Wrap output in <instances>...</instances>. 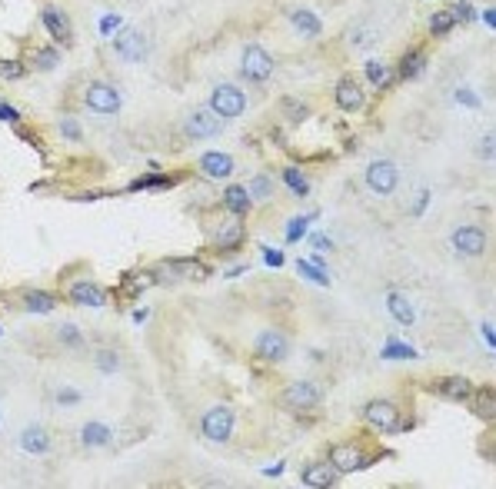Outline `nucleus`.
Instances as JSON below:
<instances>
[{
	"mask_svg": "<svg viewBox=\"0 0 496 489\" xmlns=\"http://www.w3.org/2000/svg\"><path fill=\"white\" fill-rule=\"evenodd\" d=\"M24 310H30V313H51V310H57V296L47 293V289H30V293H24Z\"/></svg>",
	"mask_w": 496,
	"mask_h": 489,
	"instance_id": "b1692460",
	"label": "nucleus"
},
{
	"mask_svg": "<svg viewBox=\"0 0 496 489\" xmlns=\"http://www.w3.org/2000/svg\"><path fill=\"white\" fill-rule=\"evenodd\" d=\"M233 426H237V419L230 413L227 406H210L200 419V433H204L210 443H227L233 436Z\"/></svg>",
	"mask_w": 496,
	"mask_h": 489,
	"instance_id": "20e7f679",
	"label": "nucleus"
},
{
	"mask_svg": "<svg viewBox=\"0 0 496 489\" xmlns=\"http://www.w3.org/2000/svg\"><path fill=\"white\" fill-rule=\"evenodd\" d=\"M423 67H426V53L423 51H410L403 60H400V77L403 80H413V77L423 74Z\"/></svg>",
	"mask_w": 496,
	"mask_h": 489,
	"instance_id": "a878e982",
	"label": "nucleus"
},
{
	"mask_svg": "<svg viewBox=\"0 0 496 489\" xmlns=\"http://www.w3.org/2000/svg\"><path fill=\"white\" fill-rule=\"evenodd\" d=\"M223 207L233 216H247L250 214V190L247 187H227L223 190Z\"/></svg>",
	"mask_w": 496,
	"mask_h": 489,
	"instance_id": "4be33fe9",
	"label": "nucleus"
},
{
	"mask_svg": "<svg viewBox=\"0 0 496 489\" xmlns=\"http://www.w3.org/2000/svg\"><path fill=\"white\" fill-rule=\"evenodd\" d=\"M383 360H417V350L407 346V343L390 339V343H386V350H383Z\"/></svg>",
	"mask_w": 496,
	"mask_h": 489,
	"instance_id": "c85d7f7f",
	"label": "nucleus"
},
{
	"mask_svg": "<svg viewBox=\"0 0 496 489\" xmlns=\"http://www.w3.org/2000/svg\"><path fill=\"white\" fill-rule=\"evenodd\" d=\"M386 310H390V316H393L400 326H413V323H417V313H413L410 300L403 296V293H396V289L386 293Z\"/></svg>",
	"mask_w": 496,
	"mask_h": 489,
	"instance_id": "f3484780",
	"label": "nucleus"
},
{
	"mask_svg": "<svg viewBox=\"0 0 496 489\" xmlns=\"http://www.w3.org/2000/svg\"><path fill=\"white\" fill-rule=\"evenodd\" d=\"M70 300L80 303V306H103L107 303V293H103L97 283H87V280H80L70 287Z\"/></svg>",
	"mask_w": 496,
	"mask_h": 489,
	"instance_id": "a211bd4d",
	"label": "nucleus"
},
{
	"mask_svg": "<svg viewBox=\"0 0 496 489\" xmlns=\"http://www.w3.org/2000/svg\"><path fill=\"white\" fill-rule=\"evenodd\" d=\"M60 130H64L67 140H80V126H77L74 120H64V124H60Z\"/></svg>",
	"mask_w": 496,
	"mask_h": 489,
	"instance_id": "37998d69",
	"label": "nucleus"
},
{
	"mask_svg": "<svg viewBox=\"0 0 496 489\" xmlns=\"http://www.w3.org/2000/svg\"><path fill=\"white\" fill-rule=\"evenodd\" d=\"M183 130H187V137L210 140V137H220V133H223V120H220L210 107H200V110H193L190 117L183 120Z\"/></svg>",
	"mask_w": 496,
	"mask_h": 489,
	"instance_id": "423d86ee",
	"label": "nucleus"
},
{
	"mask_svg": "<svg viewBox=\"0 0 496 489\" xmlns=\"http://www.w3.org/2000/svg\"><path fill=\"white\" fill-rule=\"evenodd\" d=\"M283 180H287V187L293 190V193H296V197H306V193H310V183H306V176L300 174V170H287V174H283Z\"/></svg>",
	"mask_w": 496,
	"mask_h": 489,
	"instance_id": "7c9ffc66",
	"label": "nucleus"
},
{
	"mask_svg": "<svg viewBox=\"0 0 496 489\" xmlns=\"http://www.w3.org/2000/svg\"><path fill=\"white\" fill-rule=\"evenodd\" d=\"M117 27H120V17H117V13H107V17H100V34H103V37H110Z\"/></svg>",
	"mask_w": 496,
	"mask_h": 489,
	"instance_id": "ea45409f",
	"label": "nucleus"
},
{
	"mask_svg": "<svg viewBox=\"0 0 496 489\" xmlns=\"http://www.w3.org/2000/svg\"><path fill=\"white\" fill-rule=\"evenodd\" d=\"M313 240V247H317V250H330V240L323 237V233H317V237H310Z\"/></svg>",
	"mask_w": 496,
	"mask_h": 489,
	"instance_id": "09e8293b",
	"label": "nucleus"
},
{
	"mask_svg": "<svg viewBox=\"0 0 496 489\" xmlns=\"http://www.w3.org/2000/svg\"><path fill=\"white\" fill-rule=\"evenodd\" d=\"M40 20L47 27V34H51L60 47H70L74 44V30H70V20H67V13L60 7H47V11L40 13Z\"/></svg>",
	"mask_w": 496,
	"mask_h": 489,
	"instance_id": "f8f14e48",
	"label": "nucleus"
},
{
	"mask_svg": "<svg viewBox=\"0 0 496 489\" xmlns=\"http://www.w3.org/2000/svg\"><path fill=\"white\" fill-rule=\"evenodd\" d=\"M270 193H273V180H270L267 174H260L254 180V187H250V197H256V200H267Z\"/></svg>",
	"mask_w": 496,
	"mask_h": 489,
	"instance_id": "2f4dec72",
	"label": "nucleus"
},
{
	"mask_svg": "<svg viewBox=\"0 0 496 489\" xmlns=\"http://www.w3.org/2000/svg\"><path fill=\"white\" fill-rule=\"evenodd\" d=\"M210 110H214L220 120L243 117V113H247V97H243L240 87H233V84H220V87L210 93Z\"/></svg>",
	"mask_w": 496,
	"mask_h": 489,
	"instance_id": "f03ea898",
	"label": "nucleus"
},
{
	"mask_svg": "<svg viewBox=\"0 0 496 489\" xmlns=\"http://www.w3.org/2000/svg\"><path fill=\"white\" fill-rule=\"evenodd\" d=\"M87 107L93 113H117L124 107V97H120V90L114 84H107V80H93L87 87Z\"/></svg>",
	"mask_w": 496,
	"mask_h": 489,
	"instance_id": "39448f33",
	"label": "nucleus"
},
{
	"mask_svg": "<svg viewBox=\"0 0 496 489\" xmlns=\"http://www.w3.org/2000/svg\"><path fill=\"white\" fill-rule=\"evenodd\" d=\"M304 483L306 486H313V489H327L337 483V469H333L330 463L323 466V463H313V466H306L304 469Z\"/></svg>",
	"mask_w": 496,
	"mask_h": 489,
	"instance_id": "6ab92c4d",
	"label": "nucleus"
},
{
	"mask_svg": "<svg viewBox=\"0 0 496 489\" xmlns=\"http://www.w3.org/2000/svg\"><path fill=\"white\" fill-rule=\"evenodd\" d=\"M254 353L260 360H267V363H280L283 356L290 353V343H287V337L277 333V330H263V333L254 339Z\"/></svg>",
	"mask_w": 496,
	"mask_h": 489,
	"instance_id": "1a4fd4ad",
	"label": "nucleus"
},
{
	"mask_svg": "<svg viewBox=\"0 0 496 489\" xmlns=\"http://www.w3.org/2000/svg\"><path fill=\"white\" fill-rule=\"evenodd\" d=\"M0 333H4V326H0Z\"/></svg>",
	"mask_w": 496,
	"mask_h": 489,
	"instance_id": "3c124183",
	"label": "nucleus"
},
{
	"mask_svg": "<svg viewBox=\"0 0 496 489\" xmlns=\"http://www.w3.org/2000/svg\"><path fill=\"white\" fill-rule=\"evenodd\" d=\"M117 366H120V356H117V353H110V350L97 353V370H100V373L110 377V373H117Z\"/></svg>",
	"mask_w": 496,
	"mask_h": 489,
	"instance_id": "473e14b6",
	"label": "nucleus"
},
{
	"mask_svg": "<svg viewBox=\"0 0 496 489\" xmlns=\"http://www.w3.org/2000/svg\"><path fill=\"white\" fill-rule=\"evenodd\" d=\"M57 337L64 339L67 346H80V343H84V337H80V333H77V330H74V326H70V323L57 326Z\"/></svg>",
	"mask_w": 496,
	"mask_h": 489,
	"instance_id": "4c0bfd02",
	"label": "nucleus"
},
{
	"mask_svg": "<svg viewBox=\"0 0 496 489\" xmlns=\"http://www.w3.org/2000/svg\"><path fill=\"white\" fill-rule=\"evenodd\" d=\"M34 70H53L57 63H60V53L53 51V47H44V51H34Z\"/></svg>",
	"mask_w": 496,
	"mask_h": 489,
	"instance_id": "cd10ccee",
	"label": "nucleus"
},
{
	"mask_svg": "<svg viewBox=\"0 0 496 489\" xmlns=\"http://www.w3.org/2000/svg\"><path fill=\"white\" fill-rule=\"evenodd\" d=\"M333 97H337V107H340V110H346V113L363 110V103H367V97H363L360 84H356V80H350V77H344V80L337 84Z\"/></svg>",
	"mask_w": 496,
	"mask_h": 489,
	"instance_id": "ddd939ff",
	"label": "nucleus"
},
{
	"mask_svg": "<svg viewBox=\"0 0 496 489\" xmlns=\"http://www.w3.org/2000/svg\"><path fill=\"white\" fill-rule=\"evenodd\" d=\"M243 240V226H240V216L230 214V220H223V226L216 230V247L220 250H233L237 243Z\"/></svg>",
	"mask_w": 496,
	"mask_h": 489,
	"instance_id": "412c9836",
	"label": "nucleus"
},
{
	"mask_svg": "<svg viewBox=\"0 0 496 489\" xmlns=\"http://www.w3.org/2000/svg\"><path fill=\"white\" fill-rule=\"evenodd\" d=\"M450 240H453V250L463 253V256H480V253H486V233L480 226H457Z\"/></svg>",
	"mask_w": 496,
	"mask_h": 489,
	"instance_id": "9d476101",
	"label": "nucleus"
},
{
	"mask_svg": "<svg viewBox=\"0 0 496 489\" xmlns=\"http://www.w3.org/2000/svg\"><path fill=\"white\" fill-rule=\"evenodd\" d=\"M263 260H267V266H283V253L280 250H263Z\"/></svg>",
	"mask_w": 496,
	"mask_h": 489,
	"instance_id": "c03bdc74",
	"label": "nucleus"
},
{
	"mask_svg": "<svg viewBox=\"0 0 496 489\" xmlns=\"http://www.w3.org/2000/svg\"><path fill=\"white\" fill-rule=\"evenodd\" d=\"M0 77H4V80H20V77H24V63L0 60Z\"/></svg>",
	"mask_w": 496,
	"mask_h": 489,
	"instance_id": "c9c22d12",
	"label": "nucleus"
},
{
	"mask_svg": "<svg viewBox=\"0 0 496 489\" xmlns=\"http://www.w3.org/2000/svg\"><path fill=\"white\" fill-rule=\"evenodd\" d=\"M367 77H370V84H373V87H386V84H390V80H386V67L377 63V60L367 63Z\"/></svg>",
	"mask_w": 496,
	"mask_h": 489,
	"instance_id": "72a5a7b5",
	"label": "nucleus"
},
{
	"mask_svg": "<svg viewBox=\"0 0 496 489\" xmlns=\"http://www.w3.org/2000/svg\"><path fill=\"white\" fill-rule=\"evenodd\" d=\"M53 400L60 403V406H74V403L80 400V393H77V389H57V393H53Z\"/></svg>",
	"mask_w": 496,
	"mask_h": 489,
	"instance_id": "58836bf2",
	"label": "nucleus"
},
{
	"mask_svg": "<svg viewBox=\"0 0 496 489\" xmlns=\"http://www.w3.org/2000/svg\"><path fill=\"white\" fill-rule=\"evenodd\" d=\"M453 27H457V17H453L450 11H436L430 17V30H433V34H446V30H453Z\"/></svg>",
	"mask_w": 496,
	"mask_h": 489,
	"instance_id": "c756f323",
	"label": "nucleus"
},
{
	"mask_svg": "<svg viewBox=\"0 0 496 489\" xmlns=\"http://www.w3.org/2000/svg\"><path fill=\"white\" fill-rule=\"evenodd\" d=\"M290 20H293V27H296V30H300L304 37H320V34H323V24H320L317 13H310V11H293Z\"/></svg>",
	"mask_w": 496,
	"mask_h": 489,
	"instance_id": "393cba45",
	"label": "nucleus"
},
{
	"mask_svg": "<svg viewBox=\"0 0 496 489\" xmlns=\"http://www.w3.org/2000/svg\"><path fill=\"white\" fill-rule=\"evenodd\" d=\"M436 393L440 396H446V400H470V379H463V377H443L440 383H436Z\"/></svg>",
	"mask_w": 496,
	"mask_h": 489,
	"instance_id": "aec40b11",
	"label": "nucleus"
},
{
	"mask_svg": "<svg viewBox=\"0 0 496 489\" xmlns=\"http://www.w3.org/2000/svg\"><path fill=\"white\" fill-rule=\"evenodd\" d=\"M310 220H313V214L300 216V220H293V223L287 226V240H290V243H296V240L304 237V230H306V223H310Z\"/></svg>",
	"mask_w": 496,
	"mask_h": 489,
	"instance_id": "e433bc0d",
	"label": "nucleus"
},
{
	"mask_svg": "<svg viewBox=\"0 0 496 489\" xmlns=\"http://www.w3.org/2000/svg\"><path fill=\"white\" fill-rule=\"evenodd\" d=\"M367 190L370 193H377V197H390L396 187H400V167L393 160H373L367 167Z\"/></svg>",
	"mask_w": 496,
	"mask_h": 489,
	"instance_id": "f257e3e1",
	"label": "nucleus"
},
{
	"mask_svg": "<svg viewBox=\"0 0 496 489\" xmlns=\"http://www.w3.org/2000/svg\"><path fill=\"white\" fill-rule=\"evenodd\" d=\"M330 466L337 469V473H356L360 466H363V456H360V446H346V443H340V446H333L330 450Z\"/></svg>",
	"mask_w": 496,
	"mask_h": 489,
	"instance_id": "4468645a",
	"label": "nucleus"
},
{
	"mask_svg": "<svg viewBox=\"0 0 496 489\" xmlns=\"http://www.w3.org/2000/svg\"><path fill=\"white\" fill-rule=\"evenodd\" d=\"M457 100H463V103H466V107H480V100H476V93H470V90H463V87L457 90Z\"/></svg>",
	"mask_w": 496,
	"mask_h": 489,
	"instance_id": "a18cd8bd",
	"label": "nucleus"
},
{
	"mask_svg": "<svg viewBox=\"0 0 496 489\" xmlns=\"http://www.w3.org/2000/svg\"><path fill=\"white\" fill-rule=\"evenodd\" d=\"M110 439H114V429L107 423H87L80 429V443L84 446H110Z\"/></svg>",
	"mask_w": 496,
	"mask_h": 489,
	"instance_id": "5701e85b",
	"label": "nucleus"
},
{
	"mask_svg": "<svg viewBox=\"0 0 496 489\" xmlns=\"http://www.w3.org/2000/svg\"><path fill=\"white\" fill-rule=\"evenodd\" d=\"M157 187H170V180L167 176H141V180H133L130 183V190H157Z\"/></svg>",
	"mask_w": 496,
	"mask_h": 489,
	"instance_id": "f704fd0d",
	"label": "nucleus"
},
{
	"mask_svg": "<svg viewBox=\"0 0 496 489\" xmlns=\"http://www.w3.org/2000/svg\"><path fill=\"white\" fill-rule=\"evenodd\" d=\"M200 170H204L207 176H214V180L216 176H230L233 174V157L223 150H210L200 157Z\"/></svg>",
	"mask_w": 496,
	"mask_h": 489,
	"instance_id": "dca6fc26",
	"label": "nucleus"
},
{
	"mask_svg": "<svg viewBox=\"0 0 496 489\" xmlns=\"http://www.w3.org/2000/svg\"><path fill=\"white\" fill-rule=\"evenodd\" d=\"M20 450L30 452V456H44V452L51 450V433L44 426H27L20 433Z\"/></svg>",
	"mask_w": 496,
	"mask_h": 489,
	"instance_id": "2eb2a0df",
	"label": "nucleus"
},
{
	"mask_svg": "<svg viewBox=\"0 0 496 489\" xmlns=\"http://www.w3.org/2000/svg\"><path fill=\"white\" fill-rule=\"evenodd\" d=\"M287 113H290L293 120H304V117H306V107H304V103H300V100H296V103H293V100H287Z\"/></svg>",
	"mask_w": 496,
	"mask_h": 489,
	"instance_id": "79ce46f5",
	"label": "nucleus"
},
{
	"mask_svg": "<svg viewBox=\"0 0 496 489\" xmlns=\"http://www.w3.org/2000/svg\"><path fill=\"white\" fill-rule=\"evenodd\" d=\"M114 51H117L120 60H127V63L147 60V37H143V30H137V27L120 30V34L114 37Z\"/></svg>",
	"mask_w": 496,
	"mask_h": 489,
	"instance_id": "0eeeda50",
	"label": "nucleus"
},
{
	"mask_svg": "<svg viewBox=\"0 0 496 489\" xmlns=\"http://www.w3.org/2000/svg\"><path fill=\"white\" fill-rule=\"evenodd\" d=\"M240 70L250 84H267L270 74H273V57L260 44H247L240 57Z\"/></svg>",
	"mask_w": 496,
	"mask_h": 489,
	"instance_id": "7ed1b4c3",
	"label": "nucleus"
},
{
	"mask_svg": "<svg viewBox=\"0 0 496 489\" xmlns=\"http://www.w3.org/2000/svg\"><path fill=\"white\" fill-rule=\"evenodd\" d=\"M483 24H486V27L496 24V11H493V7H486V11H483Z\"/></svg>",
	"mask_w": 496,
	"mask_h": 489,
	"instance_id": "8fccbe9b",
	"label": "nucleus"
},
{
	"mask_svg": "<svg viewBox=\"0 0 496 489\" xmlns=\"http://www.w3.org/2000/svg\"><path fill=\"white\" fill-rule=\"evenodd\" d=\"M480 333H483V339H486V350H496V337H493V323H490V320L480 323Z\"/></svg>",
	"mask_w": 496,
	"mask_h": 489,
	"instance_id": "a19ab883",
	"label": "nucleus"
},
{
	"mask_svg": "<svg viewBox=\"0 0 496 489\" xmlns=\"http://www.w3.org/2000/svg\"><path fill=\"white\" fill-rule=\"evenodd\" d=\"M0 120H17V110L11 103H0Z\"/></svg>",
	"mask_w": 496,
	"mask_h": 489,
	"instance_id": "de8ad7c7",
	"label": "nucleus"
},
{
	"mask_svg": "<svg viewBox=\"0 0 496 489\" xmlns=\"http://www.w3.org/2000/svg\"><path fill=\"white\" fill-rule=\"evenodd\" d=\"M296 270H300L306 280L320 283V287H330V276H327V270H323L317 260H296Z\"/></svg>",
	"mask_w": 496,
	"mask_h": 489,
	"instance_id": "bb28decb",
	"label": "nucleus"
},
{
	"mask_svg": "<svg viewBox=\"0 0 496 489\" xmlns=\"http://www.w3.org/2000/svg\"><path fill=\"white\" fill-rule=\"evenodd\" d=\"M363 416H367L370 426H377V429H386V433L400 429V410H396L390 400H373L367 410H363Z\"/></svg>",
	"mask_w": 496,
	"mask_h": 489,
	"instance_id": "9b49d317",
	"label": "nucleus"
},
{
	"mask_svg": "<svg viewBox=\"0 0 496 489\" xmlns=\"http://www.w3.org/2000/svg\"><path fill=\"white\" fill-rule=\"evenodd\" d=\"M457 20H473V11H470V4H457V11H450Z\"/></svg>",
	"mask_w": 496,
	"mask_h": 489,
	"instance_id": "49530a36",
	"label": "nucleus"
},
{
	"mask_svg": "<svg viewBox=\"0 0 496 489\" xmlns=\"http://www.w3.org/2000/svg\"><path fill=\"white\" fill-rule=\"evenodd\" d=\"M320 400H323V389H320L317 383H310V379L290 383V386L283 389V403H287L290 410H313Z\"/></svg>",
	"mask_w": 496,
	"mask_h": 489,
	"instance_id": "6e6552de",
	"label": "nucleus"
}]
</instances>
